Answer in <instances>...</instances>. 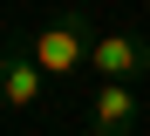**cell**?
Listing matches in <instances>:
<instances>
[{
    "label": "cell",
    "mask_w": 150,
    "mask_h": 136,
    "mask_svg": "<svg viewBox=\"0 0 150 136\" xmlns=\"http://www.w3.org/2000/svg\"><path fill=\"white\" fill-rule=\"evenodd\" d=\"M21 48H28V61H34L48 82H68L75 68H89L96 34H89V20H82V14H55V20H41Z\"/></svg>",
    "instance_id": "6da1fadb"
},
{
    "label": "cell",
    "mask_w": 150,
    "mask_h": 136,
    "mask_svg": "<svg viewBox=\"0 0 150 136\" xmlns=\"http://www.w3.org/2000/svg\"><path fill=\"white\" fill-rule=\"evenodd\" d=\"M96 82H123V89H137L150 75V41L143 34H96V54H89Z\"/></svg>",
    "instance_id": "7a4b0ae2"
},
{
    "label": "cell",
    "mask_w": 150,
    "mask_h": 136,
    "mask_svg": "<svg viewBox=\"0 0 150 136\" xmlns=\"http://www.w3.org/2000/svg\"><path fill=\"white\" fill-rule=\"evenodd\" d=\"M137 116H143L137 89H123V82H96V95H89V136H130Z\"/></svg>",
    "instance_id": "3957f363"
},
{
    "label": "cell",
    "mask_w": 150,
    "mask_h": 136,
    "mask_svg": "<svg viewBox=\"0 0 150 136\" xmlns=\"http://www.w3.org/2000/svg\"><path fill=\"white\" fill-rule=\"evenodd\" d=\"M41 95H48V75L28 61V48H7L0 54V109H41Z\"/></svg>",
    "instance_id": "277c9868"
},
{
    "label": "cell",
    "mask_w": 150,
    "mask_h": 136,
    "mask_svg": "<svg viewBox=\"0 0 150 136\" xmlns=\"http://www.w3.org/2000/svg\"><path fill=\"white\" fill-rule=\"evenodd\" d=\"M68 136H89V129H68Z\"/></svg>",
    "instance_id": "5b68a950"
}]
</instances>
